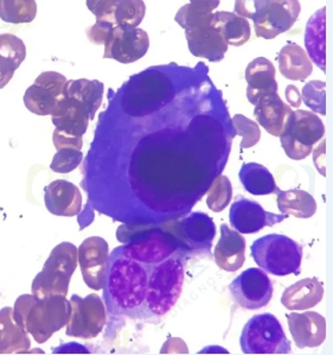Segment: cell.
Listing matches in <instances>:
<instances>
[{
  "label": "cell",
  "mask_w": 333,
  "mask_h": 355,
  "mask_svg": "<svg viewBox=\"0 0 333 355\" xmlns=\"http://www.w3.org/2000/svg\"><path fill=\"white\" fill-rule=\"evenodd\" d=\"M268 4L269 0H236L235 13L246 19H253L255 21L264 15Z\"/></svg>",
  "instance_id": "obj_39"
},
{
  "label": "cell",
  "mask_w": 333,
  "mask_h": 355,
  "mask_svg": "<svg viewBox=\"0 0 333 355\" xmlns=\"http://www.w3.org/2000/svg\"><path fill=\"white\" fill-rule=\"evenodd\" d=\"M118 3L119 0H87V6L96 17V21H111L116 24V10Z\"/></svg>",
  "instance_id": "obj_40"
},
{
  "label": "cell",
  "mask_w": 333,
  "mask_h": 355,
  "mask_svg": "<svg viewBox=\"0 0 333 355\" xmlns=\"http://www.w3.org/2000/svg\"><path fill=\"white\" fill-rule=\"evenodd\" d=\"M184 284V268L178 258L152 265L148 275L145 316H164L181 297Z\"/></svg>",
  "instance_id": "obj_2"
},
{
  "label": "cell",
  "mask_w": 333,
  "mask_h": 355,
  "mask_svg": "<svg viewBox=\"0 0 333 355\" xmlns=\"http://www.w3.org/2000/svg\"><path fill=\"white\" fill-rule=\"evenodd\" d=\"M37 301V298L35 297L33 295H24L18 298L16 302V306L13 309V318L16 321L18 326H21L23 329H25V321H26V316L29 314L31 306L33 303Z\"/></svg>",
  "instance_id": "obj_42"
},
{
  "label": "cell",
  "mask_w": 333,
  "mask_h": 355,
  "mask_svg": "<svg viewBox=\"0 0 333 355\" xmlns=\"http://www.w3.org/2000/svg\"><path fill=\"white\" fill-rule=\"evenodd\" d=\"M127 244L121 246L123 252L133 259L147 265L159 264L177 251L176 240L166 232L148 228L140 231Z\"/></svg>",
  "instance_id": "obj_9"
},
{
  "label": "cell",
  "mask_w": 333,
  "mask_h": 355,
  "mask_svg": "<svg viewBox=\"0 0 333 355\" xmlns=\"http://www.w3.org/2000/svg\"><path fill=\"white\" fill-rule=\"evenodd\" d=\"M233 125L237 136L242 137V143H241L242 149H249L259 143L261 131L256 121L248 119L247 116L242 114H236L233 118Z\"/></svg>",
  "instance_id": "obj_36"
},
{
  "label": "cell",
  "mask_w": 333,
  "mask_h": 355,
  "mask_svg": "<svg viewBox=\"0 0 333 355\" xmlns=\"http://www.w3.org/2000/svg\"><path fill=\"white\" fill-rule=\"evenodd\" d=\"M325 135V126L313 112L296 110L288 119L280 136L281 146L288 157L301 161L312 153L314 145Z\"/></svg>",
  "instance_id": "obj_6"
},
{
  "label": "cell",
  "mask_w": 333,
  "mask_h": 355,
  "mask_svg": "<svg viewBox=\"0 0 333 355\" xmlns=\"http://www.w3.org/2000/svg\"><path fill=\"white\" fill-rule=\"evenodd\" d=\"M151 268L152 265L126 256L121 248L111 252L103 285V296L109 313L128 318H144Z\"/></svg>",
  "instance_id": "obj_1"
},
{
  "label": "cell",
  "mask_w": 333,
  "mask_h": 355,
  "mask_svg": "<svg viewBox=\"0 0 333 355\" xmlns=\"http://www.w3.org/2000/svg\"><path fill=\"white\" fill-rule=\"evenodd\" d=\"M324 297V285L317 278H305L288 286L281 297L288 310L309 309L319 304Z\"/></svg>",
  "instance_id": "obj_23"
},
{
  "label": "cell",
  "mask_w": 333,
  "mask_h": 355,
  "mask_svg": "<svg viewBox=\"0 0 333 355\" xmlns=\"http://www.w3.org/2000/svg\"><path fill=\"white\" fill-rule=\"evenodd\" d=\"M325 83L323 81H311L307 83L303 91L304 103L317 113L325 116Z\"/></svg>",
  "instance_id": "obj_38"
},
{
  "label": "cell",
  "mask_w": 333,
  "mask_h": 355,
  "mask_svg": "<svg viewBox=\"0 0 333 355\" xmlns=\"http://www.w3.org/2000/svg\"><path fill=\"white\" fill-rule=\"evenodd\" d=\"M103 92L105 86L98 80H68L63 95L83 105L89 113L91 120L94 119L95 113L102 103Z\"/></svg>",
  "instance_id": "obj_24"
},
{
  "label": "cell",
  "mask_w": 333,
  "mask_h": 355,
  "mask_svg": "<svg viewBox=\"0 0 333 355\" xmlns=\"http://www.w3.org/2000/svg\"><path fill=\"white\" fill-rule=\"evenodd\" d=\"M108 244L100 236H91L78 248V261L83 281L91 289L101 290L106 281L108 266Z\"/></svg>",
  "instance_id": "obj_12"
},
{
  "label": "cell",
  "mask_w": 333,
  "mask_h": 355,
  "mask_svg": "<svg viewBox=\"0 0 333 355\" xmlns=\"http://www.w3.org/2000/svg\"><path fill=\"white\" fill-rule=\"evenodd\" d=\"M286 218V214H274L264 211L261 205L246 198H236L231 205L229 215L231 226L242 234L258 233L262 228L282 223Z\"/></svg>",
  "instance_id": "obj_14"
},
{
  "label": "cell",
  "mask_w": 333,
  "mask_h": 355,
  "mask_svg": "<svg viewBox=\"0 0 333 355\" xmlns=\"http://www.w3.org/2000/svg\"><path fill=\"white\" fill-rule=\"evenodd\" d=\"M51 120L60 131L82 137L88 128L91 116L83 105L71 98L63 96L51 113Z\"/></svg>",
  "instance_id": "obj_22"
},
{
  "label": "cell",
  "mask_w": 333,
  "mask_h": 355,
  "mask_svg": "<svg viewBox=\"0 0 333 355\" xmlns=\"http://www.w3.org/2000/svg\"><path fill=\"white\" fill-rule=\"evenodd\" d=\"M214 13H204L194 8L191 4H186L179 8L176 15V21L183 29H196L206 25H211Z\"/></svg>",
  "instance_id": "obj_35"
},
{
  "label": "cell",
  "mask_w": 333,
  "mask_h": 355,
  "mask_svg": "<svg viewBox=\"0 0 333 355\" xmlns=\"http://www.w3.org/2000/svg\"><path fill=\"white\" fill-rule=\"evenodd\" d=\"M211 25L221 33L228 46H241L251 40L249 21L236 13L215 12Z\"/></svg>",
  "instance_id": "obj_26"
},
{
  "label": "cell",
  "mask_w": 333,
  "mask_h": 355,
  "mask_svg": "<svg viewBox=\"0 0 333 355\" xmlns=\"http://www.w3.org/2000/svg\"><path fill=\"white\" fill-rule=\"evenodd\" d=\"M251 257L264 271L274 276H287L300 271L303 248L281 234H268L253 243Z\"/></svg>",
  "instance_id": "obj_3"
},
{
  "label": "cell",
  "mask_w": 333,
  "mask_h": 355,
  "mask_svg": "<svg viewBox=\"0 0 333 355\" xmlns=\"http://www.w3.org/2000/svg\"><path fill=\"white\" fill-rule=\"evenodd\" d=\"M13 75L15 74H3V73H0V89L4 88L11 81Z\"/></svg>",
  "instance_id": "obj_46"
},
{
  "label": "cell",
  "mask_w": 333,
  "mask_h": 355,
  "mask_svg": "<svg viewBox=\"0 0 333 355\" xmlns=\"http://www.w3.org/2000/svg\"><path fill=\"white\" fill-rule=\"evenodd\" d=\"M215 263L226 272H235L246 261V239L226 225L221 226V238L214 252Z\"/></svg>",
  "instance_id": "obj_19"
},
{
  "label": "cell",
  "mask_w": 333,
  "mask_h": 355,
  "mask_svg": "<svg viewBox=\"0 0 333 355\" xmlns=\"http://www.w3.org/2000/svg\"><path fill=\"white\" fill-rule=\"evenodd\" d=\"M243 188L253 195H269L278 191L276 180L266 166L258 163H246L240 170Z\"/></svg>",
  "instance_id": "obj_29"
},
{
  "label": "cell",
  "mask_w": 333,
  "mask_h": 355,
  "mask_svg": "<svg viewBox=\"0 0 333 355\" xmlns=\"http://www.w3.org/2000/svg\"><path fill=\"white\" fill-rule=\"evenodd\" d=\"M36 0H0V19L6 23H31L36 18Z\"/></svg>",
  "instance_id": "obj_32"
},
{
  "label": "cell",
  "mask_w": 333,
  "mask_h": 355,
  "mask_svg": "<svg viewBox=\"0 0 333 355\" xmlns=\"http://www.w3.org/2000/svg\"><path fill=\"white\" fill-rule=\"evenodd\" d=\"M83 159V153L81 150L74 148H63L57 150L54 159L51 162V170L58 174H68L70 171L76 169Z\"/></svg>",
  "instance_id": "obj_37"
},
{
  "label": "cell",
  "mask_w": 333,
  "mask_h": 355,
  "mask_svg": "<svg viewBox=\"0 0 333 355\" xmlns=\"http://www.w3.org/2000/svg\"><path fill=\"white\" fill-rule=\"evenodd\" d=\"M26 58V46L11 33L0 35V73L15 74Z\"/></svg>",
  "instance_id": "obj_30"
},
{
  "label": "cell",
  "mask_w": 333,
  "mask_h": 355,
  "mask_svg": "<svg viewBox=\"0 0 333 355\" xmlns=\"http://www.w3.org/2000/svg\"><path fill=\"white\" fill-rule=\"evenodd\" d=\"M179 233L184 243L197 252L209 253L211 244L216 236L213 219L204 213H192L181 221Z\"/></svg>",
  "instance_id": "obj_20"
},
{
  "label": "cell",
  "mask_w": 333,
  "mask_h": 355,
  "mask_svg": "<svg viewBox=\"0 0 333 355\" xmlns=\"http://www.w3.org/2000/svg\"><path fill=\"white\" fill-rule=\"evenodd\" d=\"M221 0H190V4L204 13L213 12Z\"/></svg>",
  "instance_id": "obj_44"
},
{
  "label": "cell",
  "mask_w": 333,
  "mask_h": 355,
  "mask_svg": "<svg viewBox=\"0 0 333 355\" xmlns=\"http://www.w3.org/2000/svg\"><path fill=\"white\" fill-rule=\"evenodd\" d=\"M240 345L244 354H289L291 343L274 315L260 314L243 327Z\"/></svg>",
  "instance_id": "obj_5"
},
{
  "label": "cell",
  "mask_w": 333,
  "mask_h": 355,
  "mask_svg": "<svg viewBox=\"0 0 333 355\" xmlns=\"http://www.w3.org/2000/svg\"><path fill=\"white\" fill-rule=\"evenodd\" d=\"M54 144L56 150L63 149V148H74V149L81 150L83 145L82 137L73 136L69 133L63 132L60 130L54 131Z\"/></svg>",
  "instance_id": "obj_43"
},
{
  "label": "cell",
  "mask_w": 333,
  "mask_h": 355,
  "mask_svg": "<svg viewBox=\"0 0 333 355\" xmlns=\"http://www.w3.org/2000/svg\"><path fill=\"white\" fill-rule=\"evenodd\" d=\"M286 99H287L288 103H291V106H293V107H299V106H300V93H299L296 86H293V85L287 86V89H286Z\"/></svg>",
  "instance_id": "obj_45"
},
{
  "label": "cell",
  "mask_w": 333,
  "mask_h": 355,
  "mask_svg": "<svg viewBox=\"0 0 333 355\" xmlns=\"http://www.w3.org/2000/svg\"><path fill=\"white\" fill-rule=\"evenodd\" d=\"M288 328L292 334L296 347L316 348L326 339V320L314 311H305L303 314H287Z\"/></svg>",
  "instance_id": "obj_15"
},
{
  "label": "cell",
  "mask_w": 333,
  "mask_h": 355,
  "mask_svg": "<svg viewBox=\"0 0 333 355\" xmlns=\"http://www.w3.org/2000/svg\"><path fill=\"white\" fill-rule=\"evenodd\" d=\"M276 75V67L267 58H258L248 64L246 81L249 103L255 105L261 96L278 93Z\"/></svg>",
  "instance_id": "obj_21"
},
{
  "label": "cell",
  "mask_w": 333,
  "mask_h": 355,
  "mask_svg": "<svg viewBox=\"0 0 333 355\" xmlns=\"http://www.w3.org/2000/svg\"><path fill=\"white\" fill-rule=\"evenodd\" d=\"M276 201L282 214L292 215L299 219H309L317 211L316 200L305 190H278Z\"/></svg>",
  "instance_id": "obj_28"
},
{
  "label": "cell",
  "mask_w": 333,
  "mask_h": 355,
  "mask_svg": "<svg viewBox=\"0 0 333 355\" xmlns=\"http://www.w3.org/2000/svg\"><path fill=\"white\" fill-rule=\"evenodd\" d=\"M116 24L111 21H96L94 25H91L86 29V35L88 40L96 46H106L108 40L111 37V31Z\"/></svg>",
  "instance_id": "obj_41"
},
{
  "label": "cell",
  "mask_w": 333,
  "mask_h": 355,
  "mask_svg": "<svg viewBox=\"0 0 333 355\" xmlns=\"http://www.w3.org/2000/svg\"><path fill=\"white\" fill-rule=\"evenodd\" d=\"M78 266V248L69 243H62L53 250L44 268L33 283L35 297H49L54 295L66 296L70 279Z\"/></svg>",
  "instance_id": "obj_4"
},
{
  "label": "cell",
  "mask_w": 333,
  "mask_h": 355,
  "mask_svg": "<svg viewBox=\"0 0 333 355\" xmlns=\"http://www.w3.org/2000/svg\"><path fill=\"white\" fill-rule=\"evenodd\" d=\"M229 291L233 300L243 309L258 310L271 302L273 284L262 268H251L231 282Z\"/></svg>",
  "instance_id": "obj_10"
},
{
  "label": "cell",
  "mask_w": 333,
  "mask_h": 355,
  "mask_svg": "<svg viewBox=\"0 0 333 355\" xmlns=\"http://www.w3.org/2000/svg\"><path fill=\"white\" fill-rule=\"evenodd\" d=\"M301 6L299 0H269L264 15L254 21L258 37L273 40L296 24Z\"/></svg>",
  "instance_id": "obj_13"
},
{
  "label": "cell",
  "mask_w": 333,
  "mask_h": 355,
  "mask_svg": "<svg viewBox=\"0 0 333 355\" xmlns=\"http://www.w3.org/2000/svg\"><path fill=\"white\" fill-rule=\"evenodd\" d=\"M30 348L28 331L17 324L13 309L4 308L0 311V353L11 354L26 352Z\"/></svg>",
  "instance_id": "obj_27"
},
{
  "label": "cell",
  "mask_w": 333,
  "mask_h": 355,
  "mask_svg": "<svg viewBox=\"0 0 333 355\" xmlns=\"http://www.w3.org/2000/svg\"><path fill=\"white\" fill-rule=\"evenodd\" d=\"M46 209L57 216H75L81 211L82 195L78 187L66 180H56L46 188Z\"/></svg>",
  "instance_id": "obj_17"
},
{
  "label": "cell",
  "mask_w": 333,
  "mask_h": 355,
  "mask_svg": "<svg viewBox=\"0 0 333 355\" xmlns=\"http://www.w3.org/2000/svg\"><path fill=\"white\" fill-rule=\"evenodd\" d=\"M69 302L71 311L66 323V335L84 340L96 338L107 320L101 297L95 293L84 298L74 295Z\"/></svg>",
  "instance_id": "obj_8"
},
{
  "label": "cell",
  "mask_w": 333,
  "mask_h": 355,
  "mask_svg": "<svg viewBox=\"0 0 333 355\" xmlns=\"http://www.w3.org/2000/svg\"><path fill=\"white\" fill-rule=\"evenodd\" d=\"M146 5L143 0H119L116 10V24L138 26L144 19Z\"/></svg>",
  "instance_id": "obj_34"
},
{
  "label": "cell",
  "mask_w": 333,
  "mask_h": 355,
  "mask_svg": "<svg viewBox=\"0 0 333 355\" xmlns=\"http://www.w3.org/2000/svg\"><path fill=\"white\" fill-rule=\"evenodd\" d=\"M280 73L286 79L303 81L312 74L313 66L311 60L300 46L289 43L279 53Z\"/></svg>",
  "instance_id": "obj_25"
},
{
  "label": "cell",
  "mask_w": 333,
  "mask_h": 355,
  "mask_svg": "<svg viewBox=\"0 0 333 355\" xmlns=\"http://www.w3.org/2000/svg\"><path fill=\"white\" fill-rule=\"evenodd\" d=\"M64 95L58 94L49 88L33 83L30 86L24 95V103L30 112L37 116H51L55 107L57 106L58 101L62 99Z\"/></svg>",
  "instance_id": "obj_31"
},
{
  "label": "cell",
  "mask_w": 333,
  "mask_h": 355,
  "mask_svg": "<svg viewBox=\"0 0 333 355\" xmlns=\"http://www.w3.org/2000/svg\"><path fill=\"white\" fill-rule=\"evenodd\" d=\"M71 306L66 296L54 295L33 303L25 321V331L38 343H46L69 321Z\"/></svg>",
  "instance_id": "obj_7"
},
{
  "label": "cell",
  "mask_w": 333,
  "mask_h": 355,
  "mask_svg": "<svg viewBox=\"0 0 333 355\" xmlns=\"http://www.w3.org/2000/svg\"><path fill=\"white\" fill-rule=\"evenodd\" d=\"M254 106V116L258 123L271 136H281L292 114L291 106L285 103L278 93L261 96Z\"/></svg>",
  "instance_id": "obj_18"
},
{
  "label": "cell",
  "mask_w": 333,
  "mask_h": 355,
  "mask_svg": "<svg viewBox=\"0 0 333 355\" xmlns=\"http://www.w3.org/2000/svg\"><path fill=\"white\" fill-rule=\"evenodd\" d=\"M233 198V186L226 176H218L210 187L206 206L215 213L224 211Z\"/></svg>",
  "instance_id": "obj_33"
},
{
  "label": "cell",
  "mask_w": 333,
  "mask_h": 355,
  "mask_svg": "<svg viewBox=\"0 0 333 355\" xmlns=\"http://www.w3.org/2000/svg\"><path fill=\"white\" fill-rule=\"evenodd\" d=\"M150 48V37L145 30L129 25H116L105 46L103 58H111L128 64L144 58Z\"/></svg>",
  "instance_id": "obj_11"
},
{
  "label": "cell",
  "mask_w": 333,
  "mask_h": 355,
  "mask_svg": "<svg viewBox=\"0 0 333 355\" xmlns=\"http://www.w3.org/2000/svg\"><path fill=\"white\" fill-rule=\"evenodd\" d=\"M186 37L190 53L196 58H206L210 62L222 61L228 51V43L213 25L186 29Z\"/></svg>",
  "instance_id": "obj_16"
}]
</instances>
